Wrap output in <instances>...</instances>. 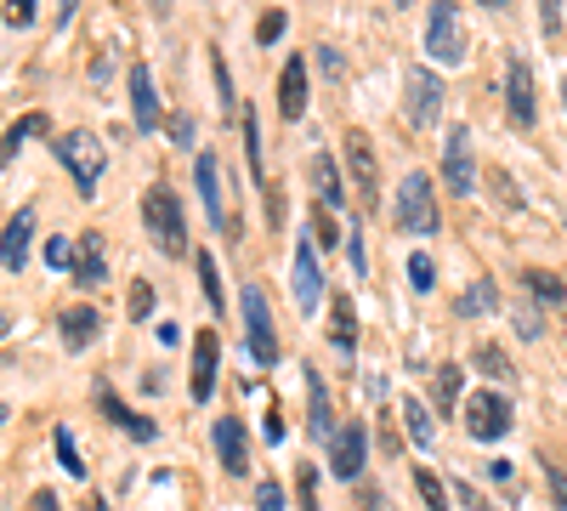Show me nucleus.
<instances>
[{
    "label": "nucleus",
    "instance_id": "1",
    "mask_svg": "<svg viewBox=\"0 0 567 511\" xmlns=\"http://www.w3.org/2000/svg\"><path fill=\"white\" fill-rule=\"evenodd\" d=\"M142 227H148V239L159 245V256H171V262H182V256H187V216H182L176 188L154 182V188L142 194Z\"/></svg>",
    "mask_w": 567,
    "mask_h": 511
},
{
    "label": "nucleus",
    "instance_id": "2",
    "mask_svg": "<svg viewBox=\"0 0 567 511\" xmlns=\"http://www.w3.org/2000/svg\"><path fill=\"white\" fill-rule=\"evenodd\" d=\"M403 234H437L443 227V211H437V194H432V176L425 171H409L398 182V205H392Z\"/></svg>",
    "mask_w": 567,
    "mask_h": 511
},
{
    "label": "nucleus",
    "instance_id": "3",
    "mask_svg": "<svg viewBox=\"0 0 567 511\" xmlns=\"http://www.w3.org/2000/svg\"><path fill=\"white\" fill-rule=\"evenodd\" d=\"M58 165L74 176V188L91 200V194H97V182H103V143H97V136H91V131H63L58 136Z\"/></svg>",
    "mask_w": 567,
    "mask_h": 511
},
{
    "label": "nucleus",
    "instance_id": "4",
    "mask_svg": "<svg viewBox=\"0 0 567 511\" xmlns=\"http://www.w3.org/2000/svg\"><path fill=\"white\" fill-rule=\"evenodd\" d=\"M403 120L414 131H432L443 120V74H432L425 63L403 74Z\"/></svg>",
    "mask_w": 567,
    "mask_h": 511
},
{
    "label": "nucleus",
    "instance_id": "5",
    "mask_svg": "<svg viewBox=\"0 0 567 511\" xmlns=\"http://www.w3.org/2000/svg\"><path fill=\"white\" fill-rule=\"evenodd\" d=\"M239 313H245V347H250V364H278V330H272V307L256 285L239 290Z\"/></svg>",
    "mask_w": 567,
    "mask_h": 511
},
{
    "label": "nucleus",
    "instance_id": "6",
    "mask_svg": "<svg viewBox=\"0 0 567 511\" xmlns=\"http://www.w3.org/2000/svg\"><path fill=\"white\" fill-rule=\"evenodd\" d=\"M465 432L477 443H499L511 432V392H499V387L471 392L465 398Z\"/></svg>",
    "mask_w": 567,
    "mask_h": 511
},
{
    "label": "nucleus",
    "instance_id": "7",
    "mask_svg": "<svg viewBox=\"0 0 567 511\" xmlns=\"http://www.w3.org/2000/svg\"><path fill=\"white\" fill-rule=\"evenodd\" d=\"M425 52L437 63H460L465 58V18L454 0H432V23H425Z\"/></svg>",
    "mask_w": 567,
    "mask_h": 511
},
{
    "label": "nucleus",
    "instance_id": "8",
    "mask_svg": "<svg viewBox=\"0 0 567 511\" xmlns=\"http://www.w3.org/2000/svg\"><path fill=\"white\" fill-rule=\"evenodd\" d=\"M290 285H296V307L312 318V313H318V302H323V267H318V239H312V234H301V239H296Z\"/></svg>",
    "mask_w": 567,
    "mask_h": 511
},
{
    "label": "nucleus",
    "instance_id": "9",
    "mask_svg": "<svg viewBox=\"0 0 567 511\" xmlns=\"http://www.w3.org/2000/svg\"><path fill=\"white\" fill-rule=\"evenodd\" d=\"M363 467H369V432H363V421H352L329 438V472L352 483V478H363Z\"/></svg>",
    "mask_w": 567,
    "mask_h": 511
},
{
    "label": "nucleus",
    "instance_id": "10",
    "mask_svg": "<svg viewBox=\"0 0 567 511\" xmlns=\"http://www.w3.org/2000/svg\"><path fill=\"white\" fill-rule=\"evenodd\" d=\"M194 182H199V200H205V216H210V227L216 234H233V211H227V200H221V160L216 154H199L194 160Z\"/></svg>",
    "mask_w": 567,
    "mask_h": 511
},
{
    "label": "nucleus",
    "instance_id": "11",
    "mask_svg": "<svg viewBox=\"0 0 567 511\" xmlns=\"http://www.w3.org/2000/svg\"><path fill=\"white\" fill-rule=\"evenodd\" d=\"M216 364H221V336L216 330H199L194 336V376H187V398H194V403H210L216 398Z\"/></svg>",
    "mask_w": 567,
    "mask_h": 511
},
{
    "label": "nucleus",
    "instance_id": "12",
    "mask_svg": "<svg viewBox=\"0 0 567 511\" xmlns=\"http://www.w3.org/2000/svg\"><path fill=\"white\" fill-rule=\"evenodd\" d=\"M505 114H511L516 131L534 125V69H528L523 58L505 63Z\"/></svg>",
    "mask_w": 567,
    "mask_h": 511
},
{
    "label": "nucleus",
    "instance_id": "13",
    "mask_svg": "<svg viewBox=\"0 0 567 511\" xmlns=\"http://www.w3.org/2000/svg\"><path fill=\"white\" fill-rule=\"evenodd\" d=\"M210 443H216V460L227 467V478H245L250 472V443H245V427L233 421V415H221V421L210 427Z\"/></svg>",
    "mask_w": 567,
    "mask_h": 511
},
{
    "label": "nucleus",
    "instance_id": "14",
    "mask_svg": "<svg viewBox=\"0 0 567 511\" xmlns=\"http://www.w3.org/2000/svg\"><path fill=\"white\" fill-rule=\"evenodd\" d=\"M29 239H34V205H23L7 227H0V267L23 273L29 267Z\"/></svg>",
    "mask_w": 567,
    "mask_h": 511
},
{
    "label": "nucleus",
    "instance_id": "15",
    "mask_svg": "<svg viewBox=\"0 0 567 511\" xmlns=\"http://www.w3.org/2000/svg\"><path fill=\"white\" fill-rule=\"evenodd\" d=\"M443 176H449V188H454V200H465L471 194V131L465 125H454V136L443 143Z\"/></svg>",
    "mask_w": 567,
    "mask_h": 511
},
{
    "label": "nucleus",
    "instance_id": "16",
    "mask_svg": "<svg viewBox=\"0 0 567 511\" xmlns=\"http://www.w3.org/2000/svg\"><path fill=\"white\" fill-rule=\"evenodd\" d=\"M347 171H352V188H358L363 211H374V149L363 131H347Z\"/></svg>",
    "mask_w": 567,
    "mask_h": 511
},
{
    "label": "nucleus",
    "instance_id": "17",
    "mask_svg": "<svg viewBox=\"0 0 567 511\" xmlns=\"http://www.w3.org/2000/svg\"><path fill=\"white\" fill-rule=\"evenodd\" d=\"M307 427H312V438L318 443H329L341 427H336V409H329V387H323V376H318V364H307Z\"/></svg>",
    "mask_w": 567,
    "mask_h": 511
},
{
    "label": "nucleus",
    "instance_id": "18",
    "mask_svg": "<svg viewBox=\"0 0 567 511\" xmlns=\"http://www.w3.org/2000/svg\"><path fill=\"white\" fill-rule=\"evenodd\" d=\"M307 114V58H290L278 74V120H301Z\"/></svg>",
    "mask_w": 567,
    "mask_h": 511
},
{
    "label": "nucleus",
    "instance_id": "19",
    "mask_svg": "<svg viewBox=\"0 0 567 511\" xmlns=\"http://www.w3.org/2000/svg\"><path fill=\"white\" fill-rule=\"evenodd\" d=\"M97 409H103V415H109V421H114V427H120V432H131V438H136V443H154V438H159V427H154V421H148V415H136V409H125V403H120V392H114V387H97Z\"/></svg>",
    "mask_w": 567,
    "mask_h": 511
},
{
    "label": "nucleus",
    "instance_id": "20",
    "mask_svg": "<svg viewBox=\"0 0 567 511\" xmlns=\"http://www.w3.org/2000/svg\"><path fill=\"white\" fill-rule=\"evenodd\" d=\"M131 114H136V131H159L165 114H159V91H154V74L148 69H131Z\"/></svg>",
    "mask_w": 567,
    "mask_h": 511
},
{
    "label": "nucleus",
    "instance_id": "21",
    "mask_svg": "<svg viewBox=\"0 0 567 511\" xmlns=\"http://www.w3.org/2000/svg\"><path fill=\"white\" fill-rule=\"evenodd\" d=\"M323 336H329V347L336 352H358V302L352 296H336L329 302V324H323Z\"/></svg>",
    "mask_w": 567,
    "mask_h": 511
},
{
    "label": "nucleus",
    "instance_id": "22",
    "mask_svg": "<svg viewBox=\"0 0 567 511\" xmlns=\"http://www.w3.org/2000/svg\"><path fill=\"white\" fill-rule=\"evenodd\" d=\"M74 285H85V290H97L103 278H109V256H103V239L97 234H85L80 245H74Z\"/></svg>",
    "mask_w": 567,
    "mask_h": 511
},
{
    "label": "nucleus",
    "instance_id": "23",
    "mask_svg": "<svg viewBox=\"0 0 567 511\" xmlns=\"http://www.w3.org/2000/svg\"><path fill=\"white\" fill-rule=\"evenodd\" d=\"M97 324H103V318H97V307H85V302H80V307H63V318H58L63 347H69V352H85V347H91V336H97Z\"/></svg>",
    "mask_w": 567,
    "mask_h": 511
},
{
    "label": "nucleus",
    "instance_id": "24",
    "mask_svg": "<svg viewBox=\"0 0 567 511\" xmlns=\"http://www.w3.org/2000/svg\"><path fill=\"white\" fill-rule=\"evenodd\" d=\"M307 176H312V194L323 200V211H341V205H347V188H341V171H336V160H329V154H312Z\"/></svg>",
    "mask_w": 567,
    "mask_h": 511
},
{
    "label": "nucleus",
    "instance_id": "25",
    "mask_svg": "<svg viewBox=\"0 0 567 511\" xmlns=\"http://www.w3.org/2000/svg\"><path fill=\"white\" fill-rule=\"evenodd\" d=\"M403 427H409V443H414V449H432V443H437V432H432V409H425L414 392L403 398Z\"/></svg>",
    "mask_w": 567,
    "mask_h": 511
},
{
    "label": "nucleus",
    "instance_id": "26",
    "mask_svg": "<svg viewBox=\"0 0 567 511\" xmlns=\"http://www.w3.org/2000/svg\"><path fill=\"white\" fill-rule=\"evenodd\" d=\"M45 131V114H23V120H12V131L0 136V171H7L12 160H18V149L29 143V136H40Z\"/></svg>",
    "mask_w": 567,
    "mask_h": 511
},
{
    "label": "nucleus",
    "instance_id": "27",
    "mask_svg": "<svg viewBox=\"0 0 567 511\" xmlns=\"http://www.w3.org/2000/svg\"><path fill=\"white\" fill-rule=\"evenodd\" d=\"M494 307H499V285H494V278H477V285L460 296V318H483Z\"/></svg>",
    "mask_w": 567,
    "mask_h": 511
},
{
    "label": "nucleus",
    "instance_id": "28",
    "mask_svg": "<svg viewBox=\"0 0 567 511\" xmlns=\"http://www.w3.org/2000/svg\"><path fill=\"white\" fill-rule=\"evenodd\" d=\"M239 125H245V154H250V176L267 188V171H261V114L256 109H239Z\"/></svg>",
    "mask_w": 567,
    "mask_h": 511
},
{
    "label": "nucleus",
    "instance_id": "29",
    "mask_svg": "<svg viewBox=\"0 0 567 511\" xmlns=\"http://www.w3.org/2000/svg\"><path fill=\"white\" fill-rule=\"evenodd\" d=\"M194 262H199V290H205V307H210V313H227V296H221V273H216V256H210V251H199Z\"/></svg>",
    "mask_w": 567,
    "mask_h": 511
},
{
    "label": "nucleus",
    "instance_id": "30",
    "mask_svg": "<svg viewBox=\"0 0 567 511\" xmlns=\"http://www.w3.org/2000/svg\"><path fill=\"white\" fill-rule=\"evenodd\" d=\"M523 285H528V296H534L539 307H556V302L567 296V290H561V278H556V273H539V267L523 273Z\"/></svg>",
    "mask_w": 567,
    "mask_h": 511
},
{
    "label": "nucleus",
    "instance_id": "31",
    "mask_svg": "<svg viewBox=\"0 0 567 511\" xmlns=\"http://www.w3.org/2000/svg\"><path fill=\"white\" fill-rule=\"evenodd\" d=\"M409 483L420 489L425 511H449V494H443V478H437V472H425V467H414V478H409Z\"/></svg>",
    "mask_w": 567,
    "mask_h": 511
},
{
    "label": "nucleus",
    "instance_id": "32",
    "mask_svg": "<svg viewBox=\"0 0 567 511\" xmlns=\"http://www.w3.org/2000/svg\"><path fill=\"white\" fill-rule=\"evenodd\" d=\"M465 392V376H460V364H443L437 369V409L443 415H454V398Z\"/></svg>",
    "mask_w": 567,
    "mask_h": 511
},
{
    "label": "nucleus",
    "instance_id": "33",
    "mask_svg": "<svg viewBox=\"0 0 567 511\" xmlns=\"http://www.w3.org/2000/svg\"><path fill=\"white\" fill-rule=\"evenodd\" d=\"M477 369H483V376H488L494 387H505V381H511V358H505L499 347H477Z\"/></svg>",
    "mask_w": 567,
    "mask_h": 511
},
{
    "label": "nucleus",
    "instance_id": "34",
    "mask_svg": "<svg viewBox=\"0 0 567 511\" xmlns=\"http://www.w3.org/2000/svg\"><path fill=\"white\" fill-rule=\"evenodd\" d=\"M210 69H216V98H221V109L233 114V109H239V98H233V74H227V58H221V45H210Z\"/></svg>",
    "mask_w": 567,
    "mask_h": 511
},
{
    "label": "nucleus",
    "instance_id": "35",
    "mask_svg": "<svg viewBox=\"0 0 567 511\" xmlns=\"http://www.w3.org/2000/svg\"><path fill=\"white\" fill-rule=\"evenodd\" d=\"M125 313L142 324V318H154V285H148V278H136V285H131V296H125Z\"/></svg>",
    "mask_w": 567,
    "mask_h": 511
},
{
    "label": "nucleus",
    "instance_id": "36",
    "mask_svg": "<svg viewBox=\"0 0 567 511\" xmlns=\"http://www.w3.org/2000/svg\"><path fill=\"white\" fill-rule=\"evenodd\" d=\"M58 460H63V472H69V478H85V460H80V443H74L69 427H58Z\"/></svg>",
    "mask_w": 567,
    "mask_h": 511
},
{
    "label": "nucleus",
    "instance_id": "37",
    "mask_svg": "<svg viewBox=\"0 0 567 511\" xmlns=\"http://www.w3.org/2000/svg\"><path fill=\"white\" fill-rule=\"evenodd\" d=\"M409 285H414L420 296H425V290H432V285H437V267H432V256H420V251L409 256Z\"/></svg>",
    "mask_w": 567,
    "mask_h": 511
},
{
    "label": "nucleus",
    "instance_id": "38",
    "mask_svg": "<svg viewBox=\"0 0 567 511\" xmlns=\"http://www.w3.org/2000/svg\"><path fill=\"white\" fill-rule=\"evenodd\" d=\"M296 500H301V511H318V467L296 472Z\"/></svg>",
    "mask_w": 567,
    "mask_h": 511
},
{
    "label": "nucleus",
    "instance_id": "39",
    "mask_svg": "<svg viewBox=\"0 0 567 511\" xmlns=\"http://www.w3.org/2000/svg\"><path fill=\"white\" fill-rule=\"evenodd\" d=\"M165 136H171L176 149H194V114H171L165 120Z\"/></svg>",
    "mask_w": 567,
    "mask_h": 511
},
{
    "label": "nucleus",
    "instance_id": "40",
    "mask_svg": "<svg viewBox=\"0 0 567 511\" xmlns=\"http://www.w3.org/2000/svg\"><path fill=\"white\" fill-rule=\"evenodd\" d=\"M45 267H58V273H69V267H74V245L52 234V239H45Z\"/></svg>",
    "mask_w": 567,
    "mask_h": 511
},
{
    "label": "nucleus",
    "instance_id": "41",
    "mask_svg": "<svg viewBox=\"0 0 567 511\" xmlns=\"http://www.w3.org/2000/svg\"><path fill=\"white\" fill-rule=\"evenodd\" d=\"M34 7H40V0H7V12H0V18H7V29H29Z\"/></svg>",
    "mask_w": 567,
    "mask_h": 511
},
{
    "label": "nucleus",
    "instance_id": "42",
    "mask_svg": "<svg viewBox=\"0 0 567 511\" xmlns=\"http://www.w3.org/2000/svg\"><path fill=\"white\" fill-rule=\"evenodd\" d=\"M312 239H318V251H329V245L341 239V227H336V216H329V211H318V216H312Z\"/></svg>",
    "mask_w": 567,
    "mask_h": 511
},
{
    "label": "nucleus",
    "instance_id": "43",
    "mask_svg": "<svg viewBox=\"0 0 567 511\" xmlns=\"http://www.w3.org/2000/svg\"><path fill=\"white\" fill-rule=\"evenodd\" d=\"M284 23H290V18H284L278 7H272V12H261V23H256V40H261V45H272V40L284 34Z\"/></svg>",
    "mask_w": 567,
    "mask_h": 511
},
{
    "label": "nucleus",
    "instance_id": "44",
    "mask_svg": "<svg viewBox=\"0 0 567 511\" xmlns=\"http://www.w3.org/2000/svg\"><path fill=\"white\" fill-rule=\"evenodd\" d=\"M261 443H284V415H278V403H267V415H261Z\"/></svg>",
    "mask_w": 567,
    "mask_h": 511
},
{
    "label": "nucleus",
    "instance_id": "45",
    "mask_svg": "<svg viewBox=\"0 0 567 511\" xmlns=\"http://www.w3.org/2000/svg\"><path fill=\"white\" fill-rule=\"evenodd\" d=\"M488 188H494V200H505L511 211H523V200H516V182H511L505 171H494V176H488Z\"/></svg>",
    "mask_w": 567,
    "mask_h": 511
},
{
    "label": "nucleus",
    "instance_id": "46",
    "mask_svg": "<svg viewBox=\"0 0 567 511\" xmlns=\"http://www.w3.org/2000/svg\"><path fill=\"white\" fill-rule=\"evenodd\" d=\"M256 511H284V483L267 478V483L256 489Z\"/></svg>",
    "mask_w": 567,
    "mask_h": 511
},
{
    "label": "nucleus",
    "instance_id": "47",
    "mask_svg": "<svg viewBox=\"0 0 567 511\" xmlns=\"http://www.w3.org/2000/svg\"><path fill=\"white\" fill-rule=\"evenodd\" d=\"M545 489H550L556 511H567V472H561V467H545Z\"/></svg>",
    "mask_w": 567,
    "mask_h": 511
},
{
    "label": "nucleus",
    "instance_id": "48",
    "mask_svg": "<svg viewBox=\"0 0 567 511\" xmlns=\"http://www.w3.org/2000/svg\"><path fill=\"white\" fill-rule=\"evenodd\" d=\"M347 262H352V273H369V251H363V234H347Z\"/></svg>",
    "mask_w": 567,
    "mask_h": 511
},
{
    "label": "nucleus",
    "instance_id": "49",
    "mask_svg": "<svg viewBox=\"0 0 567 511\" xmlns=\"http://www.w3.org/2000/svg\"><path fill=\"white\" fill-rule=\"evenodd\" d=\"M539 23L545 34H561V0H539Z\"/></svg>",
    "mask_w": 567,
    "mask_h": 511
},
{
    "label": "nucleus",
    "instance_id": "50",
    "mask_svg": "<svg viewBox=\"0 0 567 511\" xmlns=\"http://www.w3.org/2000/svg\"><path fill=\"white\" fill-rule=\"evenodd\" d=\"M23 511H63V500H58V494H52V489H34V494H29V505H23Z\"/></svg>",
    "mask_w": 567,
    "mask_h": 511
},
{
    "label": "nucleus",
    "instance_id": "51",
    "mask_svg": "<svg viewBox=\"0 0 567 511\" xmlns=\"http://www.w3.org/2000/svg\"><path fill=\"white\" fill-rule=\"evenodd\" d=\"M74 7H80V0H63V7H58V23H69V18H74Z\"/></svg>",
    "mask_w": 567,
    "mask_h": 511
},
{
    "label": "nucleus",
    "instance_id": "52",
    "mask_svg": "<svg viewBox=\"0 0 567 511\" xmlns=\"http://www.w3.org/2000/svg\"><path fill=\"white\" fill-rule=\"evenodd\" d=\"M7 330H12V318H7V313H0V336H7Z\"/></svg>",
    "mask_w": 567,
    "mask_h": 511
},
{
    "label": "nucleus",
    "instance_id": "53",
    "mask_svg": "<svg viewBox=\"0 0 567 511\" xmlns=\"http://www.w3.org/2000/svg\"><path fill=\"white\" fill-rule=\"evenodd\" d=\"M483 7H494V12H499V7H505V0H483Z\"/></svg>",
    "mask_w": 567,
    "mask_h": 511
},
{
    "label": "nucleus",
    "instance_id": "54",
    "mask_svg": "<svg viewBox=\"0 0 567 511\" xmlns=\"http://www.w3.org/2000/svg\"><path fill=\"white\" fill-rule=\"evenodd\" d=\"M85 511H103V505H97V500H85Z\"/></svg>",
    "mask_w": 567,
    "mask_h": 511
},
{
    "label": "nucleus",
    "instance_id": "55",
    "mask_svg": "<svg viewBox=\"0 0 567 511\" xmlns=\"http://www.w3.org/2000/svg\"><path fill=\"white\" fill-rule=\"evenodd\" d=\"M561 103H567V80H561Z\"/></svg>",
    "mask_w": 567,
    "mask_h": 511
},
{
    "label": "nucleus",
    "instance_id": "56",
    "mask_svg": "<svg viewBox=\"0 0 567 511\" xmlns=\"http://www.w3.org/2000/svg\"><path fill=\"white\" fill-rule=\"evenodd\" d=\"M0 427H7V409H0Z\"/></svg>",
    "mask_w": 567,
    "mask_h": 511
},
{
    "label": "nucleus",
    "instance_id": "57",
    "mask_svg": "<svg viewBox=\"0 0 567 511\" xmlns=\"http://www.w3.org/2000/svg\"><path fill=\"white\" fill-rule=\"evenodd\" d=\"M398 7H409V0H398Z\"/></svg>",
    "mask_w": 567,
    "mask_h": 511
}]
</instances>
